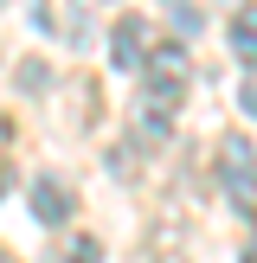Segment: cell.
Returning a JSON list of instances; mask_svg holds the SVG:
<instances>
[{"label":"cell","instance_id":"obj_9","mask_svg":"<svg viewBox=\"0 0 257 263\" xmlns=\"http://www.w3.org/2000/svg\"><path fill=\"white\" fill-rule=\"evenodd\" d=\"M13 77H20V90H45V84H51L45 58H20V71H13Z\"/></svg>","mask_w":257,"mask_h":263},{"label":"cell","instance_id":"obj_11","mask_svg":"<svg viewBox=\"0 0 257 263\" xmlns=\"http://www.w3.org/2000/svg\"><path fill=\"white\" fill-rule=\"evenodd\" d=\"M238 103H244V109L257 116V77H244V84H238Z\"/></svg>","mask_w":257,"mask_h":263},{"label":"cell","instance_id":"obj_10","mask_svg":"<svg viewBox=\"0 0 257 263\" xmlns=\"http://www.w3.org/2000/svg\"><path fill=\"white\" fill-rule=\"evenodd\" d=\"M193 26H199V7H180L174 0V32H193Z\"/></svg>","mask_w":257,"mask_h":263},{"label":"cell","instance_id":"obj_2","mask_svg":"<svg viewBox=\"0 0 257 263\" xmlns=\"http://www.w3.org/2000/svg\"><path fill=\"white\" fill-rule=\"evenodd\" d=\"M218 193H225L244 218L257 212V141L251 135H225L218 141Z\"/></svg>","mask_w":257,"mask_h":263},{"label":"cell","instance_id":"obj_6","mask_svg":"<svg viewBox=\"0 0 257 263\" xmlns=\"http://www.w3.org/2000/svg\"><path fill=\"white\" fill-rule=\"evenodd\" d=\"M39 20L64 39V45H90V13L84 7H64V0H39Z\"/></svg>","mask_w":257,"mask_h":263},{"label":"cell","instance_id":"obj_7","mask_svg":"<svg viewBox=\"0 0 257 263\" xmlns=\"http://www.w3.org/2000/svg\"><path fill=\"white\" fill-rule=\"evenodd\" d=\"M141 263H187V231L180 225H154L141 244Z\"/></svg>","mask_w":257,"mask_h":263},{"label":"cell","instance_id":"obj_1","mask_svg":"<svg viewBox=\"0 0 257 263\" xmlns=\"http://www.w3.org/2000/svg\"><path fill=\"white\" fill-rule=\"evenodd\" d=\"M180 103H187V51H180L174 39H161V45L148 51V64H141V90H135V116H141V141H148V148L167 141Z\"/></svg>","mask_w":257,"mask_h":263},{"label":"cell","instance_id":"obj_4","mask_svg":"<svg viewBox=\"0 0 257 263\" xmlns=\"http://www.w3.org/2000/svg\"><path fill=\"white\" fill-rule=\"evenodd\" d=\"M71 212H77V193L64 186L58 174H39L32 180V218H39V225H64Z\"/></svg>","mask_w":257,"mask_h":263},{"label":"cell","instance_id":"obj_5","mask_svg":"<svg viewBox=\"0 0 257 263\" xmlns=\"http://www.w3.org/2000/svg\"><path fill=\"white\" fill-rule=\"evenodd\" d=\"M225 45H231V58H238V64H251V71H257V0H238V7H231Z\"/></svg>","mask_w":257,"mask_h":263},{"label":"cell","instance_id":"obj_3","mask_svg":"<svg viewBox=\"0 0 257 263\" xmlns=\"http://www.w3.org/2000/svg\"><path fill=\"white\" fill-rule=\"evenodd\" d=\"M154 45H161V39H154V26L141 20V13H122V20L109 26V64L116 71H141Z\"/></svg>","mask_w":257,"mask_h":263},{"label":"cell","instance_id":"obj_12","mask_svg":"<svg viewBox=\"0 0 257 263\" xmlns=\"http://www.w3.org/2000/svg\"><path fill=\"white\" fill-rule=\"evenodd\" d=\"M0 263H20V257H13V251H7V244H0Z\"/></svg>","mask_w":257,"mask_h":263},{"label":"cell","instance_id":"obj_8","mask_svg":"<svg viewBox=\"0 0 257 263\" xmlns=\"http://www.w3.org/2000/svg\"><path fill=\"white\" fill-rule=\"evenodd\" d=\"M45 263H103V244L97 238H58L45 251Z\"/></svg>","mask_w":257,"mask_h":263}]
</instances>
